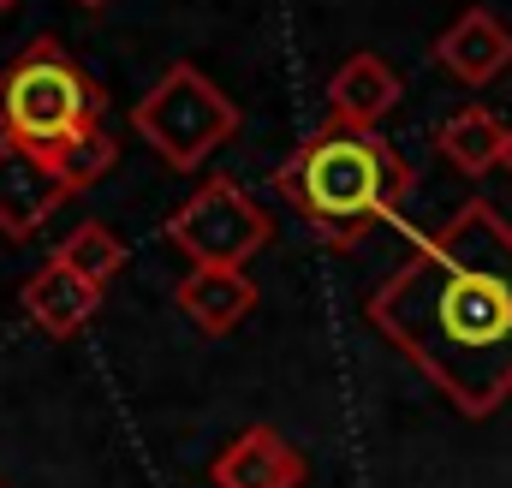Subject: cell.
Returning <instances> with one entry per match:
<instances>
[{"label":"cell","mask_w":512,"mask_h":488,"mask_svg":"<svg viewBox=\"0 0 512 488\" xmlns=\"http://www.w3.org/2000/svg\"><path fill=\"white\" fill-rule=\"evenodd\" d=\"M399 96H405V84H399V72L387 66L382 54H352L328 78V120L334 125H370L376 131V120H387L399 108Z\"/></svg>","instance_id":"obj_11"},{"label":"cell","mask_w":512,"mask_h":488,"mask_svg":"<svg viewBox=\"0 0 512 488\" xmlns=\"http://www.w3.org/2000/svg\"><path fill=\"white\" fill-rule=\"evenodd\" d=\"M209 483L215 488H298L304 483V453H298L280 429L251 423V429H239V435L215 453Z\"/></svg>","instance_id":"obj_8"},{"label":"cell","mask_w":512,"mask_h":488,"mask_svg":"<svg viewBox=\"0 0 512 488\" xmlns=\"http://www.w3.org/2000/svg\"><path fill=\"white\" fill-rule=\"evenodd\" d=\"M54 262H66L72 274H84L90 286H114V274L126 268V239L108 227V221H84V227H72L66 244L54 250Z\"/></svg>","instance_id":"obj_13"},{"label":"cell","mask_w":512,"mask_h":488,"mask_svg":"<svg viewBox=\"0 0 512 488\" xmlns=\"http://www.w3.org/2000/svg\"><path fill=\"white\" fill-rule=\"evenodd\" d=\"M173 304H179L209 340H221V334H233V328L256 310V280L245 268H191V274L173 286Z\"/></svg>","instance_id":"obj_10"},{"label":"cell","mask_w":512,"mask_h":488,"mask_svg":"<svg viewBox=\"0 0 512 488\" xmlns=\"http://www.w3.org/2000/svg\"><path fill=\"white\" fill-rule=\"evenodd\" d=\"M12 6H18V0H0V12H12Z\"/></svg>","instance_id":"obj_16"},{"label":"cell","mask_w":512,"mask_h":488,"mask_svg":"<svg viewBox=\"0 0 512 488\" xmlns=\"http://www.w3.org/2000/svg\"><path fill=\"white\" fill-rule=\"evenodd\" d=\"M66 179L42 149L6 143L0 137V233L6 239H36V227L66 203Z\"/></svg>","instance_id":"obj_6"},{"label":"cell","mask_w":512,"mask_h":488,"mask_svg":"<svg viewBox=\"0 0 512 488\" xmlns=\"http://www.w3.org/2000/svg\"><path fill=\"white\" fill-rule=\"evenodd\" d=\"M131 125L143 131V143H149L167 167L191 173V167H203L221 143H233L239 108H233V96H227L203 66L173 60V66L137 96Z\"/></svg>","instance_id":"obj_4"},{"label":"cell","mask_w":512,"mask_h":488,"mask_svg":"<svg viewBox=\"0 0 512 488\" xmlns=\"http://www.w3.org/2000/svg\"><path fill=\"white\" fill-rule=\"evenodd\" d=\"M18 304H24V316H30L48 340H72V334L102 310V286H90L84 274H72L66 262H54V256H48V262L24 280Z\"/></svg>","instance_id":"obj_9"},{"label":"cell","mask_w":512,"mask_h":488,"mask_svg":"<svg viewBox=\"0 0 512 488\" xmlns=\"http://www.w3.org/2000/svg\"><path fill=\"white\" fill-rule=\"evenodd\" d=\"M411 161L370 125H322L310 131L280 167L274 191L316 227V239L346 250L358 244L376 221H387L405 191H411Z\"/></svg>","instance_id":"obj_2"},{"label":"cell","mask_w":512,"mask_h":488,"mask_svg":"<svg viewBox=\"0 0 512 488\" xmlns=\"http://www.w3.org/2000/svg\"><path fill=\"white\" fill-rule=\"evenodd\" d=\"M435 149L459 167V173H489V167H501V155H507V125L495 120L489 108H459V114H447V120L435 125Z\"/></svg>","instance_id":"obj_12"},{"label":"cell","mask_w":512,"mask_h":488,"mask_svg":"<svg viewBox=\"0 0 512 488\" xmlns=\"http://www.w3.org/2000/svg\"><path fill=\"white\" fill-rule=\"evenodd\" d=\"M364 316L459 417H495L512 399V221L489 197L459 203L364 298Z\"/></svg>","instance_id":"obj_1"},{"label":"cell","mask_w":512,"mask_h":488,"mask_svg":"<svg viewBox=\"0 0 512 488\" xmlns=\"http://www.w3.org/2000/svg\"><path fill=\"white\" fill-rule=\"evenodd\" d=\"M108 96L102 84L54 42L36 36L6 72H0V137L24 143V149H66L72 137H84L90 125H102Z\"/></svg>","instance_id":"obj_3"},{"label":"cell","mask_w":512,"mask_h":488,"mask_svg":"<svg viewBox=\"0 0 512 488\" xmlns=\"http://www.w3.org/2000/svg\"><path fill=\"white\" fill-rule=\"evenodd\" d=\"M48 161L60 167L66 191H72V197H84V191H96V185L114 173V161H120V143H114V131H108V125H90L84 137H72V143H66V149H54Z\"/></svg>","instance_id":"obj_14"},{"label":"cell","mask_w":512,"mask_h":488,"mask_svg":"<svg viewBox=\"0 0 512 488\" xmlns=\"http://www.w3.org/2000/svg\"><path fill=\"white\" fill-rule=\"evenodd\" d=\"M435 66H447V78H459L465 90H483L512 66V30L489 6H465L435 36Z\"/></svg>","instance_id":"obj_7"},{"label":"cell","mask_w":512,"mask_h":488,"mask_svg":"<svg viewBox=\"0 0 512 488\" xmlns=\"http://www.w3.org/2000/svg\"><path fill=\"white\" fill-rule=\"evenodd\" d=\"M167 239L179 244L197 268H245L256 250L274 239V221L239 179L209 173V185H197L167 215Z\"/></svg>","instance_id":"obj_5"},{"label":"cell","mask_w":512,"mask_h":488,"mask_svg":"<svg viewBox=\"0 0 512 488\" xmlns=\"http://www.w3.org/2000/svg\"><path fill=\"white\" fill-rule=\"evenodd\" d=\"M501 167L512 173V125H507V155H501Z\"/></svg>","instance_id":"obj_15"},{"label":"cell","mask_w":512,"mask_h":488,"mask_svg":"<svg viewBox=\"0 0 512 488\" xmlns=\"http://www.w3.org/2000/svg\"><path fill=\"white\" fill-rule=\"evenodd\" d=\"M78 6H108V0H78Z\"/></svg>","instance_id":"obj_17"}]
</instances>
